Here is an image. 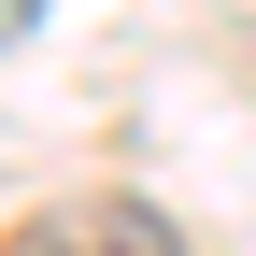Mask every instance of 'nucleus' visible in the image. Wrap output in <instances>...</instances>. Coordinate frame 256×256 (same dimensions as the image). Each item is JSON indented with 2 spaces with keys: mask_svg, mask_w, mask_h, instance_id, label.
I'll list each match as a JSON object with an SVG mask.
<instances>
[{
  "mask_svg": "<svg viewBox=\"0 0 256 256\" xmlns=\"http://www.w3.org/2000/svg\"><path fill=\"white\" fill-rule=\"evenodd\" d=\"M72 256H171V228H156V214H86V228H72Z\"/></svg>",
  "mask_w": 256,
  "mask_h": 256,
  "instance_id": "f257e3e1",
  "label": "nucleus"
},
{
  "mask_svg": "<svg viewBox=\"0 0 256 256\" xmlns=\"http://www.w3.org/2000/svg\"><path fill=\"white\" fill-rule=\"evenodd\" d=\"M14 28H43V0H14Z\"/></svg>",
  "mask_w": 256,
  "mask_h": 256,
  "instance_id": "f03ea898",
  "label": "nucleus"
}]
</instances>
